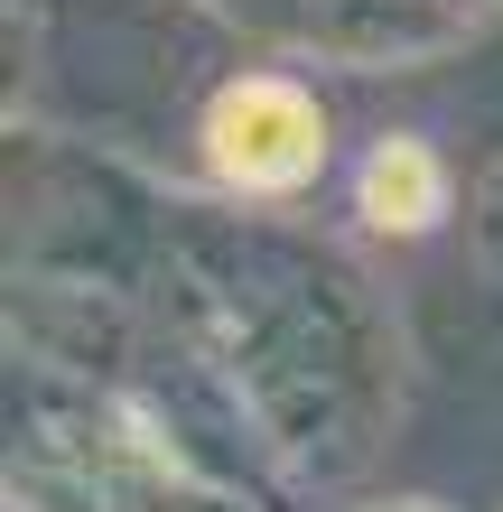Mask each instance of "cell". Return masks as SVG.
<instances>
[{
    "mask_svg": "<svg viewBox=\"0 0 503 512\" xmlns=\"http://www.w3.org/2000/svg\"><path fill=\"white\" fill-rule=\"evenodd\" d=\"M196 140H205V168H215L224 187H243V196H289V187H308V177L327 168V122H317V103L299 84H280V75L224 84V94L205 103Z\"/></svg>",
    "mask_w": 503,
    "mask_h": 512,
    "instance_id": "6da1fadb",
    "label": "cell"
},
{
    "mask_svg": "<svg viewBox=\"0 0 503 512\" xmlns=\"http://www.w3.org/2000/svg\"><path fill=\"white\" fill-rule=\"evenodd\" d=\"M438 205H448V168H438L420 140H373V159H364V215L382 233H420V224H438Z\"/></svg>",
    "mask_w": 503,
    "mask_h": 512,
    "instance_id": "7a4b0ae2",
    "label": "cell"
}]
</instances>
